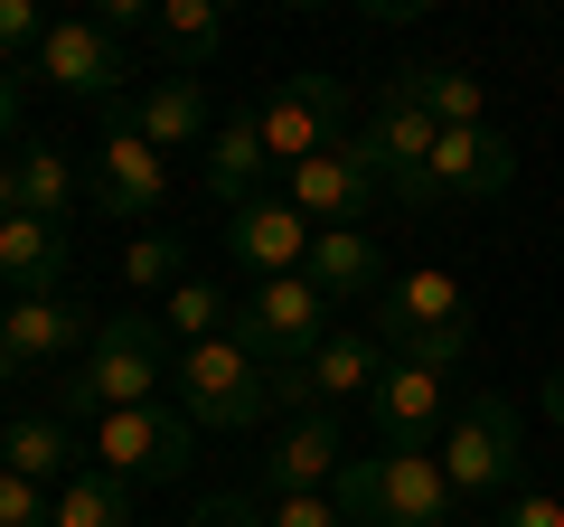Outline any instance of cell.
Returning <instances> with one entry per match:
<instances>
[{
	"instance_id": "cell-5",
	"label": "cell",
	"mask_w": 564,
	"mask_h": 527,
	"mask_svg": "<svg viewBox=\"0 0 564 527\" xmlns=\"http://www.w3.org/2000/svg\"><path fill=\"white\" fill-rule=\"evenodd\" d=\"M263 406H273V367H263L236 330L207 340V348H180V415L188 424L245 433V424H263Z\"/></svg>"
},
{
	"instance_id": "cell-27",
	"label": "cell",
	"mask_w": 564,
	"mask_h": 527,
	"mask_svg": "<svg viewBox=\"0 0 564 527\" xmlns=\"http://www.w3.org/2000/svg\"><path fill=\"white\" fill-rule=\"evenodd\" d=\"M47 527H132V481H113V471L57 481V518Z\"/></svg>"
},
{
	"instance_id": "cell-28",
	"label": "cell",
	"mask_w": 564,
	"mask_h": 527,
	"mask_svg": "<svg viewBox=\"0 0 564 527\" xmlns=\"http://www.w3.org/2000/svg\"><path fill=\"white\" fill-rule=\"evenodd\" d=\"M226 330H236V292H217V283L188 273V283L170 292V340H180V348H207V340H226Z\"/></svg>"
},
{
	"instance_id": "cell-31",
	"label": "cell",
	"mask_w": 564,
	"mask_h": 527,
	"mask_svg": "<svg viewBox=\"0 0 564 527\" xmlns=\"http://www.w3.org/2000/svg\"><path fill=\"white\" fill-rule=\"evenodd\" d=\"M57 518V490L47 481H20V471H0V527H47Z\"/></svg>"
},
{
	"instance_id": "cell-21",
	"label": "cell",
	"mask_w": 564,
	"mask_h": 527,
	"mask_svg": "<svg viewBox=\"0 0 564 527\" xmlns=\"http://www.w3.org/2000/svg\"><path fill=\"white\" fill-rule=\"evenodd\" d=\"M66 264H76L66 226H47V217H10V226H0V283L20 292V302H57Z\"/></svg>"
},
{
	"instance_id": "cell-35",
	"label": "cell",
	"mask_w": 564,
	"mask_h": 527,
	"mask_svg": "<svg viewBox=\"0 0 564 527\" xmlns=\"http://www.w3.org/2000/svg\"><path fill=\"white\" fill-rule=\"evenodd\" d=\"M161 10L151 0H95V29H113V39H132V29H151Z\"/></svg>"
},
{
	"instance_id": "cell-17",
	"label": "cell",
	"mask_w": 564,
	"mask_h": 527,
	"mask_svg": "<svg viewBox=\"0 0 564 527\" xmlns=\"http://www.w3.org/2000/svg\"><path fill=\"white\" fill-rule=\"evenodd\" d=\"M386 104H414V114H433L443 132H470V122H489V85L470 76V66H443V57H414L386 76Z\"/></svg>"
},
{
	"instance_id": "cell-36",
	"label": "cell",
	"mask_w": 564,
	"mask_h": 527,
	"mask_svg": "<svg viewBox=\"0 0 564 527\" xmlns=\"http://www.w3.org/2000/svg\"><path fill=\"white\" fill-rule=\"evenodd\" d=\"M20 132V66H0V142Z\"/></svg>"
},
{
	"instance_id": "cell-37",
	"label": "cell",
	"mask_w": 564,
	"mask_h": 527,
	"mask_svg": "<svg viewBox=\"0 0 564 527\" xmlns=\"http://www.w3.org/2000/svg\"><path fill=\"white\" fill-rule=\"evenodd\" d=\"M10 217H20V170L0 161V226H10Z\"/></svg>"
},
{
	"instance_id": "cell-29",
	"label": "cell",
	"mask_w": 564,
	"mask_h": 527,
	"mask_svg": "<svg viewBox=\"0 0 564 527\" xmlns=\"http://www.w3.org/2000/svg\"><path fill=\"white\" fill-rule=\"evenodd\" d=\"M122 283H132V292H180L188 283V245L161 236V226H141V236L122 245Z\"/></svg>"
},
{
	"instance_id": "cell-14",
	"label": "cell",
	"mask_w": 564,
	"mask_h": 527,
	"mask_svg": "<svg viewBox=\"0 0 564 527\" xmlns=\"http://www.w3.org/2000/svg\"><path fill=\"white\" fill-rule=\"evenodd\" d=\"M311 236H321V226H311L292 198H254V207H236V226H226V255H236L254 283H273V273H302L311 264Z\"/></svg>"
},
{
	"instance_id": "cell-2",
	"label": "cell",
	"mask_w": 564,
	"mask_h": 527,
	"mask_svg": "<svg viewBox=\"0 0 564 527\" xmlns=\"http://www.w3.org/2000/svg\"><path fill=\"white\" fill-rule=\"evenodd\" d=\"M367 330H377L386 358H414V367H470V292L452 283L443 264H414L367 302Z\"/></svg>"
},
{
	"instance_id": "cell-20",
	"label": "cell",
	"mask_w": 564,
	"mask_h": 527,
	"mask_svg": "<svg viewBox=\"0 0 564 527\" xmlns=\"http://www.w3.org/2000/svg\"><path fill=\"white\" fill-rule=\"evenodd\" d=\"M263 170H273V151H263V114L245 104V114H226L217 132H207V198L236 217V207L263 198Z\"/></svg>"
},
{
	"instance_id": "cell-38",
	"label": "cell",
	"mask_w": 564,
	"mask_h": 527,
	"mask_svg": "<svg viewBox=\"0 0 564 527\" xmlns=\"http://www.w3.org/2000/svg\"><path fill=\"white\" fill-rule=\"evenodd\" d=\"M545 424H564V367L545 377Z\"/></svg>"
},
{
	"instance_id": "cell-25",
	"label": "cell",
	"mask_w": 564,
	"mask_h": 527,
	"mask_svg": "<svg viewBox=\"0 0 564 527\" xmlns=\"http://www.w3.org/2000/svg\"><path fill=\"white\" fill-rule=\"evenodd\" d=\"M151 39H161L170 76H207V66L226 57V10L217 0H170L161 20H151Z\"/></svg>"
},
{
	"instance_id": "cell-6",
	"label": "cell",
	"mask_w": 564,
	"mask_h": 527,
	"mask_svg": "<svg viewBox=\"0 0 564 527\" xmlns=\"http://www.w3.org/2000/svg\"><path fill=\"white\" fill-rule=\"evenodd\" d=\"M236 340L254 348L273 377H292V367L311 358V348L329 340V302H321V283L311 273H273V283H254L236 302Z\"/></svg>"
},
{
	"instance_id": "cell-23",
	"label": "cell",
	"mask_w": 564,
	"mask_h": 527,
	"mask_svg": "<svg viewBox=\"0 0 564 527\" xmlns=\"http://www.w3.org/2000/svg\"><path fill=\"white\" fill-rule=\"evenodd\" d=\"M122 114H132V132H141L151 151H198V142H207V95H198V76H161L151 95L122 104Z\"/></svg>"
},
{
	"instance_id": "cell-10",
	"label": "cell",
	"mask_w": 564,
	"mask_h": 527,
	"mask_svg": "<svg viewBox=\"0 0 564 527\" xmlns=\"http://www.w3.org/2000/svg\"><path fill=\"white\" fill-rule=\"evenodd\" d=\"M95 207L122 226H151L170 207V161L132 132V114L122 104H104V142H95Z\"/></svg>"
},
{
	"instance_id": "cell-3",
	"label": "cell",
	"mask_w": 564,
	"mask_h": 527,
	"mask_svg": "<svg viewBox=\"0 0 564 527\" xmlns=\"http://www.w3.org/2000/svg\"><path fill=\"white\" fill-rule=\"evenodd\" d=\"M348 527H452L462 490L443 481L433 452H348V471L329 481Z\"/></svg>"
},
{
	"instance_id": "cell-24",
	"label": "cell",
	"mask_w": 564,
	"mask_h": 527,
	"mask_svg": "<svg viewBox=\"0 0 564 527\" xmlns=\"http://www.w3.org/2000/svg\"><path fill=\"white\" fill-rule=\"evenodd\" d=\"M0 471H20V481H76V433H66V415H10L0 424Z\"/></svg>"
},
{
	"instance_id": "cell-22",
	"label": "cell",
	"mask_w": 564,
	"mask_h": 527,
	"mask_svg": "<svg viewBox=\"0 0 564 527\" xmlns=\"http://www.w3.org/2000/svg\"><path fill=\"white\" fill-rule=\"evenodd\" d=\"M0 348L20 367H66V358H85V311L66 292L57 302H10L0 311Z\"/></svg>"
},
{
	"instance_id": "cell-15",
	"label": "cell",
	"mask_w": 564,
	"mask_h": 527,
	"mask_svg": "<svg viewBox=\"0 0 564 527\" xmlns=\"http://www.w3.org/2000/svg\"><path fill=\"white\" fill-rule=\"evenodd\" d=\"M339 471H348V443H339V424H329V406L321 415H292L282 443L263 452V490H273V499H321Z\"/></svg>"
},
{
	"instance_id": "cell-33",
	"label": "cell",
	"mask_w": 564,
	"mask_h": 527,
	"mask_svg": "<svg viewBox=\"0 0 564 527\" xmlns=\"http://www.w3.org/2000/svg\"><path fill=\"white\" fill-rule=\"evenodd\" d=\"M188 527H263V499H245V490H217V499H198V518Z\"/></svg>"
},
{
	"instance_id": "cell-8",
	"label": "cell",
	"mask_w": 564,
	"mask_h": 527,
	"mask_svg": "<svg viewBox=\"0 0 564 527\" xmlns=\"http://www.w3.org/2000/svg\"><path fill=\"white\" fill-rule=\"evenodd\" d=\"M254 114H263V151H273V170H302V161H321V151L348 142V95H339V76H321V66L282 76Z\"/></svg>"
},
{
	"instance_id": "cell-9",
	"label": "cell",
	"mask_w": 564,
	"mask_h": 527,
	"mask_svg": "<svg viewBox=\"0 0 564 527\" xmlns=\"http://www.w3.org/2000/svg\"><path fill=\"white\" fill-rule=\"evenodd\" d=\"M95 471L113 481H180L188 452H198V424L180 406H122V415H95Z\"/></svg>"
},
{
	"instance_id": "cell-16",
	"label": "cell",
	"mask_w": 564,
	"mask_h": 527,
	"mask_svg": "<svg viewBox=\"0 0 564 527\" xmlns=\"http://www.w3.org/2000/svg\"><path fill=\"white\" fill-rule=\"evenodd\" d=\"M508 180H518V151H508L499 122H470V132L433 142V198H499Z\"/></svg>"
},
{
	"instance_id": "cell-32",
	"label": "cell",
	"mask_w": 564,
	"mask_h": 527,
	"mask_svg": "<svg viewBox=\"0 0 564 527\" xmlns=\"http://www.w3.org/2000/svg\"><path fill=\"white\" fill-rule=\"evenodd\" d=\"M263 527H348V518H339V499L321 490V499H273V508H263Z\"/></svg>"
},
{
	"instance_id": "cell-18",
	"label": "cell",
	"mask_w": 564,
	"mask_h": 527,
	"mask_svg": "<svg viewBox=\"0 0 564 527\" xmlns=\"http://www.w3.org/2000/svg\"><path fill=\"white\" fill-rule=\"evenodd\" d=\"M282 180H292V189H282V198L302 207L311 226H367V207L386 198V189L367 180V170L348 161V151H321V161H302V170H282Z\"/></svg>"
},
{
	"instance_id": "cell-34",
	"label": "cell",
	"mask_w": 564,
	"mask_h": 527,
	"mask_svg": "<svg viewBox=\"0 0 564 527\" xmlns=\"http://www.w3.org/2000/svg\"><path fill=\"white\" fill-rule=\"evenodd\" d=\"M499 527H564V499L555 490H518V499L499 508Z\"/></svg>"
},
{
	"instance_id": "cell-13",
	"label": "cell",
	"mask_w": 564,
	"mask_h": 527,
	"mask_svg": "<svg viewBox=\"0 0 564 527\" xmlns=\"http://www.w3.org/2000/svg\"><path fill=\"white\" fill-rule=\"evenodd\" d=\"M39 76L76 104H122V39L95 29V20H57L47 47H39Z\"/></svg>"
},
{
	"instance_id": "cell-39",
	"label": "cell",
	"mask_w": 564,
	"mask_h": 527,
	"mask_svg": "<svg viewBox=\"0 0 564 527\" xmlns=\"http://www.w3.org/2000/svg\"><path fill=\"white\" fill-rule=\"evenodd\" d=\"M0 386H20V358H10V348H0Z\"/></svg>"
},
{
	"instance_id": "cell-7",
	"label": "cell",
	"mask_w": 564,
	"mask_h": 527,
	"mask_svg": "<svg viewBox=\"0 0 564 527\" xmlns=\"http://www.w3.org/2000/svg\"><path fill=\"white\" fill-rule=\"evenodd\" d=\"M433 142H443V122H433V114H414V104H377V122L348 132L339 151H348V161H358L395 207H443V198H433Z\"/></svg>"
},
{
	"instance_id": "cell-26",
	"label": "cell",
	"mask_w": 564,
	"mask_h": 527,
	"mask_svg": "<svg viewBox=\"0 0 564 527\" xmlns=\"http://www.w3.org/2000/svg\"><path fill=\"white\" fill-rule=\"evenodd\" d=\"M20 217H47V226L76 217V161H66L57 142H29L20 151Z\"/></svg>"
},
{
	"instance_id": "cell-4",
	"label": "cell",
	"mask_w": 564,
	"mask_h": 527,
	"mask_svg": "<svg viewBox=\"0 0 564 527\" xmlns=\"http://www.w3.org/2000/svg\"><path fill=\"white\" fill-rule=\"evenodd\" d=\"M433 462H443V481L462 490V508L518 490L527 481V424H518V406H508V396H470V406L443 424V452H433Z\"/></svg>"
},
{
	"instance_id": "cell-11",
	"label": "cell",
	"mask_w": 564,
	"mask_h": 527,
	"mask_svg": "<svg viewBox=\"0 0 564 527\" xmlns=\"http://www.w3.org/2000/svg\"><path fill=\"white\" fill-rule=\"evenodd\" d=\"M443 406H452V377L443 367H414V358H386V377L367 386V415H377L386 452H433L452 424Z\"/></svg>"
},
{
	"instance_id": "cell-12",
	"label": "cell",
	"mask_w": 564,
	"mask_h": 527,
	"mask_svg": "<svg viewBox=\"0 0 564 527\" xmlns=\"http://www.w3.org/2000/svg\"><path fill=\"white\" fill-rule=\"evenodd\" d=\"M386 377V348H377V330H329L321 348H311L292 377H273V406H292V415H321L329 396H367V386Z\"/></svg>"
},
{
	"instance_id": "cell-30",
	"label": "cell",
	"mask_w": 564,
	"mask_h": 527,
	"mask_svg": "<svg viewBox=\"0 0 564 527\" xmlns=\"http://www.w3.org/2000/svg\"><path fill=\"white\" fill-rule=\"evenodd\" d=\"M47 29H57V20H47V10H39V0H0V66H39V47H47Z\"/></svg>"
},
{
	"instance_id": "cell-1",
	"label": "cell",
	"mask_w": 564,
	"mask_h": 527,
	"mask_svg": "<svg viewBox=\"0 0 564 527\" xmlns=\"http://www.w3.org/2000/svg\"><path fill=\"white\" fill-rule=\"evenodd\" d=\"M161 377H180L170 330L151 311H113L85 340V358L57 377V406H66V424H95V415H122V406H161Z\"/></svg>"
},
{
	"instance_id": "cell-19",
	"label": "cell",
	"mask_w": 564,
	"mask_h": 527,
	"mask_svg": "<svg viewBox=\"0 0 564 527\" xmlns=\"http://www.w3.org/2000/svg\"><path fill=\"white\" fill-rule=\"evenodd\" d=\"M311 283H321V302H377L395 273H386V245L367 236V226H321L311 236Z\"/></svg>"
}]
</instances>
